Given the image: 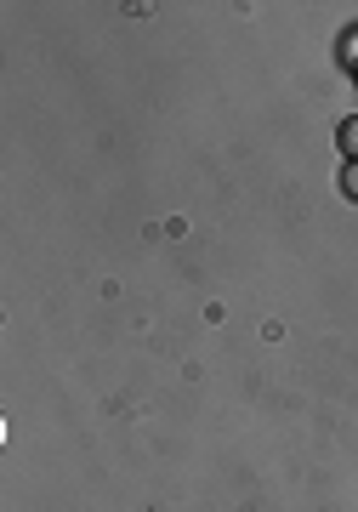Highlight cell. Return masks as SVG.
Here are the masks:
<instances>
[{
  "label": "cell",
  "instance_id": "6da1fadb",
  "mask_svg": "<svg viewBox=\"0 0 358 512\" xmlns=\"http://www.w3.org/2000/svg\"><path fill=\"white\" fill-rule=\"evenodd\" d=\"M336 143H341V154H347V160H358V114H353V120H341Z\"/></svg>",
  "mask_w": 358,
  "mask_h": 512
}]
</instances>
